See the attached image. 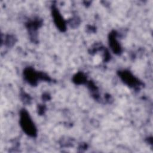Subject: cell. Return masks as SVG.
Returning <instances> with one entry per match:
<instances>
[{
	"mask_svg": "<svg viewBox=\"0 0 153 153\" xmlns=\"http://www.w3.org/2000/svg\"><path fill=\"white\" fill-rule=\"evenodd\" d=\"M22 125L23 126V130H25L26 132L28 133V134L33 135L35 134V128L33 123H32L29 117L25 112H23L22 116Z\"/></svg>",
	"mask_w": 153,
	"mask_h": 153,
	"instance_id": "cell-1",
	"label": "cell"
}]
</instances>
